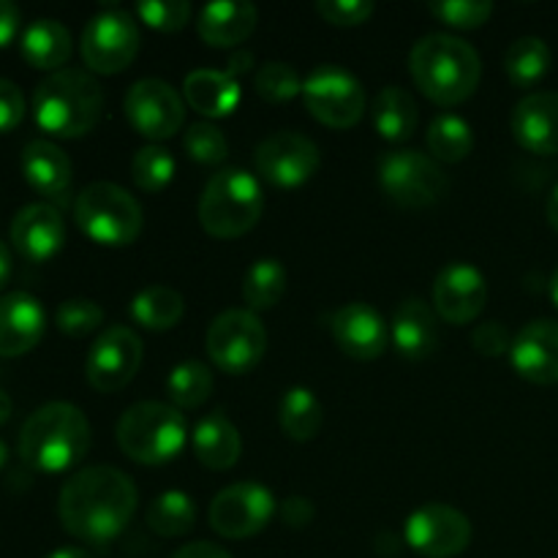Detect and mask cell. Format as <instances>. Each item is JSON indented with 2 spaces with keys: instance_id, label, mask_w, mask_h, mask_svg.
I'll list each match as a JSON object with an SVG mask.
<instances>
[{
  "instance_id": "cell-1",
  "label": "cell",
  "mask_w": 558,
  "mask_h": 558,
  "mask_svg": "<svg viewBox=\"0 0 558 558\" xmlns=\"http://www.w3.org/2000/svg\"><path fill=\"white\" fill-rule=\"evenodd\" d=\"M136 485L114 466H87L63 485L58 515L71 537L107 545L125 532L136 512Z\"/></svg>"
},
{
  "instance_id": "cell-2",
  "label": "cell",
  "mask_w": 558,
  "mask_h": 558,
  "mask_svg": "<svg viewBox=\"0 0 558 558\" xmlns=\"http://www.w3.org/2000/svg\"><path fill=\"white\" fill-rule=\"evenodd\" d=\"M412 80L439 107H456L472 98L483 76L477 49L450 33H430L409 54Z\"/></svg>"
},
{
  "instance_id": "cell-3",
  "label": "cell",
  "mask_w": 558,
  "mask_h": 558,
  "mask_svg": "<svg viewBox=\"0 0 558 558\" xmlns=\"http://www.w3.org/2000/svg\"><path fill=\"white\" fill-rule=\"evenodd\" d=\"M87 450H90V423L74 403H44L22 425L20 456L36 472H69L87 456Z\"/></svg>"
},
{
  "instance_id": "cell-4",
  "label": "cell",
  "mask_w": 558,
  "mask_h": 558,
  "mask_svg": "<svg viewBox=\"0 0 558 558\" xmlns=\"http://www.w3.org/2000/svg\"><path fill=\"white\" fill-rule=\"evenodd\" d=\"M104 114V90L93 74L82 69H60L38 82L33 93V118L38 129L58 140H80L90 134Z\"/></svg>"
},
{
  "instance_id": "cell-5",
  "label": "cell",
  "mask_w": 558,
  "mask_h": 558,
  "mask_svg": "<svg viewBox=\"0 0 558 558\" xmlns=\"http://www.w3.org/2000/svg\"><path fill=\"white\" fill-rule=\"evenodd\" d=\"M265 196L259 180L238 167L221 169L205 185L199 199V221L207 234L234 240L248 234L259 223Z\"/></svg>"
},
{
  "instance_id": "cell-6",
  "label": "cell",
  "mask_w": 558,
  "mask_h": 558,
  "mask_svg": "<svg viewBox=\"0 0 558 558\" xmlns=\"http://www.w3.org/2000/svg\"><path fill=\"white\" fill-rule=\"evenodd\" d=\"M189 439V423L180 409L158 401H142L125 409L118 423V445L142 466H161L180 456Z\"/></svg>"
},
{
  "instance_id": "cell-7",
  "label": "cell",
  "mask_w": 558,
  "mask_h": 558,
  "mask_svg": "<svg viewBox=\"0 0 558 558\" xmlns=\"http://www.w3.org/2000/svg\"><path fill=\"white\" fill-rule=\"evenodd\" d=\"M76 227L98 245L120 248L131 245L142 234L145 227V213L142 205L118 183L98 180L90 183L74 205Z\"/></svg>"
},
{
  "instance_id": "cell-8",
  "label": "cell",
  "mask_w": 558,
  "mask_h": 558,
  "mask_svg": "<svg viewBox=\"0 0 558 558\" xmlns=\"http://www.w3.org/2000/svg\"><path fill=\"white\" fill-rule=\"evenodd\" d=\"M379 183L385 194L407 210H423L447 194L445 169L417 150L387 153L379 161Z\"/></svg>"
},
{
  "instance_id": "cell-9",
  "label": "cell",
  "mask_w": 558,
  "mask_h": 558,
  "mask_svg": "<svg viewBox=\"0 0 558 558\" xmlns=\"http://www.w3.org/2000/svg\"><path fill=\"white\" fill-rule=\"evenodd\" d=\"M267 332L254 311L229 308L207 330V354L223 374H248L262 363Z\"/></svg>"
},
{
  "instance_id": "cell-10",
  "label": "cell",
  "mask_w": 558,
  "mask_h": 558,
  "mask_svg": "<svg viewBox=\"0 0 558 558\" xmlns=\"http://www.w3.org/2000/svg\"><path fill=\"white\" fill-rule=\"evenodd\" d=\"M308 112L330 129H352L365 114V90L357 76L341 65H316L303 82Z\"/></svg>"
},
{
  "instance_id": "cell-11",
  "label": "cell",
  "mask_w": 558,
  "mask_h": 558,
  "mask_svg": "<svg viewBox=\"0 0 558 558\" xmlns=\"http://www.w3.org/2000/svg\"><path fill=\"white\" fill-rule=\"evenodd\" d=\"M82 58L96 74H120L140 52V27L129 11L109 9L93 16L82 31Z\"/></svg>"
},
{
  "instance_id": "cell-12",
  "label": "cell",
  "mask_w": 558,
  "mask_h": 558,
  "mask_svg": "<svg viewBox=\"0 0 558 558\" xmlns=\"http://www.w3.org/2000/svg\"><path fill=\"white\" fill-rule=\"evenodd\" d=\"M142 357H145V347L131 327H107L87 352L85 376L93 390L118 392L134 379Z\"/></svg>"
},
{
  "instance_id": "cell-13",
  "label": "cell",
  "mask_w": 558,
  "mask_h": 558,
  "mask_svg": "<svg viewBox=\"0 0 558 558\" xmlns=\"http://www.w3.org/2000/svg\"><path fill=\"white\" fill-rule=\"evenodd\" d=\"M276 496L259 483H238L223 488L210 505V526L227 539H248L276 515Z\"/></svg>"
},
{
  "instance_id": "cell-14",
  "label": "cell",
  "mask_w": 558,
  "mask_h": 558,
  "mask_svg": "<svg viewBox=\"0 0 558 558\" xmlns=\"http://www.w3.org/2000/svg\"><path fill=\"white\" fill-rule=\"evenodd\" d=\"M256 169L262 180L276 189H298L308 183L319 169L322 156L314 140L298 131H276L256 147Z\"/></svg>"
},
{
  "instance_id": "cell-15",
  "label": "cell",
  "mask_w": 558,
  "mask_h": 558,
  "mask_svg": "<svg viewBox=\"0 0 558 558\" xmlns=\"http://www.w3.org/2000/svg\"><path fill=\"white\" fill-rule=\"evenodd\" d=\"M125 118L145 140L163 142L185 123V101L169 82L140 80L125 93Z\"/></svg>"
},
{
  "instance_id": "cell-16",
  "label": "cell",
  "mask_w": 558,
  "mask_h": 558,
  "mask_svg": "<svg viewBox=\"0 0 558 558\" xmlns=\"http://www.w3.org/2000/svg\"><path fill=\"white\" fill-rule=\"evenodd\" d=\"M472 543V523L450 505H425L407 518V545L425 558H456Z\"/></svg>"
},
{
  "instance_id": "cell-17",
  "label": "cell",
  "mask_w": 558,
  "mask_h": 558,
  "mask_svg": "<svg viewBox=\"0 0 558 558\" xmlns=\"http://www.w3.org/2000/svg\"><path fill=\"white\" fill-rule=\"evenodd\" d=\"M488 303V283L477 267L452 262L436 276L434 311L450 325H469Z\"/></svg>"
},
{
  "instance_id": "cell-18",
  "label": "cell",
  "mask_w": 558,
  "mask_h": 558,
  "mask_svg": "<svg viewBox=\"0 0 558 558\" xmlns=\"http://www.w3.org/2000/svg\"><path fill=\"white\" fill-rule=\"evenodd\" d=\"M332 338L347 357L368 363L385 354L390 343V327L385 316L368 303H349L332 314L330 319Z\"/></svg>"
},
{
  "instance_id": "cell-19",
  "label": "cell",
  "mask_w": 558,
  "mask_h": 558,
  "mask_svg": "<svg viewBox=\"0 0 558 558\" xmlns=\"http://www.w3.org/2000/svg\"><path fill=\"white\" fill-rule=\"evenodd\" d=\"M251 54L238 52L229 63L227 71L216 69H196L185 76L183 96L194 112L205 118H227L240 104V80L238 74L248 71Z\"/></svg>"
},
{
  "instance_id": "cell-20",
  "label": "cell",
  "mask_w": 558,
  "mask_h": 558,
  "mask_svg": "<svg viewBox=\"0 0 558 558\" xmlns=\"http://www.w3.org/2000/svg\"><path fill=\"white\" fill-rule=\"evenodd\" d=\"M512 368L532 385H558V322H529L510 349Z\"/></svg>"
},
{
  "instance_id": "cell-21",
  "label": "cell",
  "mask_w": 558,
  "mask_h": 558,
  "mask_svg": "<svg viewBox=\"0 0 558 558\" xmlns=\"http://www.w3.org/2000/svg\"><path fill=\"white\" fill-rule=\"evenodd\" d=\"M11 243L27 262L52 259L65 243V223L58 207L47 202L22 207L11 221Z\"/></svg>"
},
{
  "instance_id": "cell-22",
  "label": "cell",
  "mask_w": 558,
  "mask_h": 558,
  "mask_svg": "<svg viewBox=\"0 0 558 558\" xmlns=\"http://www.w3.org/2000/svg\"><path fill=\"white\" fill-rule=\"evenodd\" d=\"M512 136L537 156H558V93H532L512 112Z\"/></svg>"
},
{
  "instance_id": "cell-23",
  "label": "cell",
  "mask_w": 558,
  "mask_h": 558,
  "mask_svg": "<svg viewBox=\"0 0 558 558\" xmlns=\"http://www.w3.org/2000/svg\"><path fill=\"white\" fill-rule=\"evenodd\" d=\"M44 316L41 303L27 292H9L0 298V357H22L41 341Z\"/></svg>"
},
{
  "instance_id": "cell-24",
  "label": "cell",
  "mask_w": 558,
  "mask_h": 558,
  "mask_svg": "<svg viewBox=\"0 0 558 558\" xmlns=\"http://www.w3.org/2000/svg\"><path fill=\"white\" fill-rule=\"evenodd\" d=\"M22 174H25L33 191L58 202V205H65L74 172H71L69 156L54 142H27L25 150H22Z\"/></svg>"
},
{
  "instance_id": "cell-25",
  "label": "cell",
  "mask_w": 558,
  "mask_h": 558,
  "mask_svg": "<svg viewBox=\"0 0 558 558\" xmlns=\"http://www.w3.org/2000/svg\"><path fill=\"white\" fill-rule=\"evenodd\" d=\"M256 22H259V11H256L254 3H245V0H221V3H210L199 11V16H196V33L210 47L229 49L248 41L251 33L256 31Z\"/></svg>"
},
{
  "instance_id": "cell-26",
  "label": "cell",
  "mask_w": 558,
  "mask_h": 558,
  "mask_svg": "<svg viewBox=\"0 0 558 558\" xmlns=\"http://www.w3.org/2000/svg\"><path fill=\"white\" fill-rule=\"evenodd\" d=\"M392 347L407 360H425L434 354L439 343V330H436V316L425 300L409 298L392 314L390 325Z\"/></svg>"
},
{
  "instance_id": "cell-27",
  "label": "cell",
  "mask_w": 558,
  "mask_h": 558,
  "mask_svg": "<svg viewBox=\"0 0 558 558\" xmlns=\"http://www.w3.org/2000/svg\"><path fill=\"white\" fill-rule=\"evenodd\" d=\"M243 439L240 430L221 412L207 414L194 428V456L213 472H227L240 461Z\"/></svg>"
},
{
  "instance_id": "cell-28",
  "label": "cell",
  "mask_w": 558,
  "mask_h": 558,
  "mask_svg": "<svg viewBox=\"0 0 558 558\" xmlns=\"http://www.w3.org/2000/svg\"><path fill=\"white\" fill-rule=\"evenodd\" d=\"M22 58L41 71H60L71 58V33L58 20H36L22 33Z\"/></svg>"
},
{
  "instance_id": "cell-29",
  "label": "cell",
  "mask_w": 558,
  "mask_h": 558,
  "mask_svg": "<svg viewBox=\"0 0 558 558\" xmlns=\"http://www.w3.org/2000/svg\"><path fill=\"white\" fill-rule=\"evenodd\" d=\"M371 120L381 140L407 142L417 129V101L412 98V93L398 85L381 87L371 104Z\"/></svg>"
},
{
  "instance_id": "cell-30",
  "label": "cell",
  "mask_w": 558,
  "mask_h": 558,
  "mask_svg": "<svg viewBox=\"0 0 558 558\" xmlns=\"http://www.w3.org/2000/svg\"><path fill=\"white\" fill-rule=\"evenodd\" d=\"M278 423L292 441H311L322 430L325 409L308 387H289L278 403Z\"/></svg>"
},
{
  "instance_id": "cell-31",
  "label": "cell",
  "mask_w": 558,
  "mask_h": 558,
  "mask_svg": "<svg viewBox=\"0 0 558 558\" xmlns=\"http://www.w3.org/2000/svg\"><path fill=\"white\" fill-rule=\"evenodd\" d=\"M183 294L172 287H163V283H156V287H147L131 300V316L140 327L153 332L172 330L180 319H183Z\"/></svg>"
},
{
  "instance_id": "cell-32",
  "label": "cell",
  "mask_w": 558,
  "mask_h": 558,
  "mask_svg": "<svg viewBox=\"0 0 558 558\" xmlns=\"http://www.w3.org/2000/svg\"><path fill=\"white\" fill-rule=\"evenodd\" d=\"M287 292V267L272 256L256 259L243 278V300L251 311L276 308Z\"/></svg>"
},
{
  "instance_id": "cell-33",
  "label": "cell",
  "mask_w": 558,
  "mask_h": 558,
  "mask_svg": "<svg viewBox=\"0 0 558 558\" xmlns=\"http://www.w3.org/2000/svg\"><path fill=\"white\" fill-rule=\"evenodd\" d=\"M505 71L515 87H532L550 71V49L543 38L523 36L507 49Z\"/></svg>"
},
{
  "instance_id": "cell-34",
  "label": "cell",
  "mask_w": 558,
  "mask_h": 558,
  "mask_svg": "<svg viewBox=\"0 0 558 558\" xmlns=\"http://www.w3.org/2000/svg\"><path fill=\"white\" fill-rule=\"evenodd\" d=\"M145 521L158 537H183L194 529L196 505L183 490H167V494L156 496Z\"/></svg>"
},
{
  "instance_id": "cell-35",
  "label": "cell",
  "mask_w": 558,
  "mask_h": 558,
  "mask_svg": "<svg viewBox=\"0 0 558 558\" xmlns=\"http://www.w3.org/2000/svg\"><path fill=\"white\" fill-rule=\"evenodd\" d=\"M472 125L458 114H439L428 129V150L434 161L461 163L472 153Z\"/></svg>"
},
{
  "instance_id": "cell-36",
  "label": "cell",
  "mask_w": 558,
  "mask_h": 558,
  "mask_svg": "<svg viewBox=\"0 0 558 558\" xmlns=\"http://www.w3.org/2000/svg\"><path fill=\"white\" fill-rule=\"evenodd\" d=\"M167 392L174 409H199L213 392V371L199 360H185L169 374Z\"/></svg>"
},
{
  "instance_id": "cell-37",
  "label": "cell",
  "mask_w": 558,
  "mask_h": 558,
  "mask_svg": "<svg viewBox=\"0 0 558 558\" xmlns=\"http://www.w3.org/2000/svg\"><path fill=\"white\" fill-rule=\"evenodd\" d=\"M131 178L147 194H158L174 180V158L167 147L145 145L131 158Z\"/></svg>"
},
{
  "instance_id": "cell-38",
  "label": "cell",
  "mask_w": 558,
  "mask_h": 558,
  "mask_svg": "<svg viewBox=\"0 0 558 558\" xmlns=\"http://www.w3.org/2000/svg\"><path fill=\"white\" fill-rule=\"evenodd\" d=\"M104 322V311L96 300L74 298L65 300V303L58 305L54 311V325L63 336L69 338H85L90 332H96Z\"/></svg>"
},
{
  "instance_id": "cell-39",
  "label": "cell",
  "mask_w": 558,
  "mask_h": 558,
  "mask_svg": "<svg viewBox=\"0 0 558 558\" xmlns=\"http://www.w3.org/2000/svg\"><path fill=\"white\" fill-rule=\"evenodd\" d=\"M256 93L270 104H287L303 93V80L289 63H265L256 74Z\"/></svg>"
},
{
  "instance_id": "cell-40",
  "label": "cell",
  "mask_w": 558,
  "mask_h": 558,
  "mask_svg": "<svg viewBox=\"0 0 558 558\" xmlns=\"http://www.w3.org/2000/svg\"><path fill=\"white\" fill-rule=\"evenodd\" d=\"M185 153L194 158L196 163H205V167H216L223 163L229 156V142L223 136V131L213 123H194L185 131Z\"/></svg>"
},
{
  "instance_id": "cell-41",
  "label": "cell",
  "mask_w": 558,
  "mask_h": 558,
  "mask_svg": "<svg viewBox=\"0 0 558 558\" xmlns=\"http://www.w3.org/2000/svg\"><path fill=\"white\" fill-rule=\"evenodd\" d=\"M428 11L445 25L458 27V31H474L490 20L494 3L488 0H439V3H430Z\"/></svg>"
},
{
  "instance_id": "cell-42",
  "label": "cell",
  "mask_w": 558,
  "mask_h": 558,
  "mask_svg": "<svg viewBox=\"0 0 558 558\" xmlns=\"http://www.w3.org/2000/svg\"><path fill=\"white\" fill-rule=\"evenodd\" d=\"M136 14L153 31L178 33L189 25L191 3L185 0H142L136 3Z\"/></svg>"
},
{
  "instance_id": "cell-43",
  "label": "cell",
  "mask_w": 558,
  "mask_h": 558,
  "mask_svg": "<svg viewBox=\"0 0 558 558\" xmlns=\"http://www.w3.org/2000/svg\"><path fill=\"white\" fill-rule=\"evenodd\" d=\"M316 11H319V16H325L330 25L354 27L371 20L374 3H371V0H319V3H316Z\"/></svg>"
},
{
  "instance_id": "cell-44",
  "label": "cell",
  "mask_w": 558,
  "mask_h": 558,
  "mask_svg": "<svg viewBox=\"0 0 558 558\" xmlns=\"http://www.w3.org/2000/svg\"><path fill=\"white\" fill-rule=\"evenodd\" d=\"M472 347L483 357H501V354H507L512 349V338L505 325H499V322H485V325H480L472 332Z\"/></svg>"
},
{
  "instance_id": "cell-45",
  "label": "cell",
  "mask_w": 558,
  "mask_h": 558,
  "mask_svg": "<svg viewBox=\"0 0 558 558\" xmlns=\"http://www.w3.org/2000/svg\"><path fill=\"white\" fill-rule=\"evenodd\" d=\"M25 118V96L11 80L0 76V134L14 131Z\"/></svg>"
},
{
  "instance_id": "cell-46",
  "label": "cell",
  "mask_w": 558,
  "mask_h": 558,
  "mask_svg": "<svg viewBox=\"0 0 558 558\" xmlns=\"http://www.w3.org/2000/svg\"><path fill=\"white\" fill-rule=\"evenodd\" d=\"M314 515V505H311V499H305V496H289V499L281 501V518L289 529L311 526Z\"/></svg>"
},
{
  "instance_id": "cell-47",
  "label": "cell",
  "mask_w": 558,
  "mask_h": 558,
  "mask_svg": "<svg viewBox=\"0 0 558 558\" xmlns=\"http://www.w3.org/2000/svg\"><path fill=\"white\" fill-rule=\"evenodd\" d=\"M20 31V9L9 0H0V47H9Z\"/></svg>"
},
{
  "instance_id": "cell-48",
  "label": "cell",
  "mask_w": 558,
  "mask_h": 558,
  "mask_svg": "<svg viewBox=\"0 0 558 558\" xmlns=\"http://www.w3.org/2000/svg\"><path fill=\"white\" fill-rule=\"evenodd\" d=\"M172 558H232L223 548L213 543H191L183 545Z\"/></svg>"
},
{
  "instance_id": "cell-49",
  "label": "cell",
  "mask_w": 558,
  "mask_h": 558,
  "mask_svg": "<svg viewBox=\"0 0 558 558\" xmlns=\"http://www.w3.org/2000/svg\"><path fill=\"white\" fill-rule=\"evenodd\" d=\"M11 270H14V259H11L9 245H5L3 240H0V289H3L5 283H9Z\"/></svg>"
},
{
  "instance_id": "cell-50",
  "label": "cell",
  "mask_w": 558,
  "mask_h": 558,
  "mask_svg": "<svg viewBox=\"0 0 558 558\" xmlns=\"http://www.w3.org/2000/svg\"><path fill=\"white\" fill-rule=\"evenodd\" d=\"M44 558H93L85 548H58Z\"/></svg>"
},
{
  "instance_id": "cell-51",
  "label": "cell",
  "mask_w": 558,
  "mask_h": 558,
  "mask_svg": "<svg viewBox=\"0 0 558 558\" xmlns=\"http://www.w3.org/2000/svg\"><path fill=\"white\" fill-rule=\"evenodd\" d=\"M548 221H550V227L558 232V185L550 191V196H548Z\"/></svg>"
},
{
  "instance_id": "cell-52",
  "label": "cell",
  "mask_w": 558,
  "mask_h": 558,
  "mask_svg": "<svg viewBox=\"0 0 558 558\" xmlns=\"http://www.w3.org/2000/svg\"><path fill=\"white\" fill-rule=\"evenodd\" d=\"M11 417V398L0 390V425Z\"/></svg>"
},
{
  "instance_id": "cell-53",
  "label": "cell",
  "mask_w": 558,
  "mask_h": 558,
  "mask_svg": "<svg viewBox=\"0 0 558 558\" xmlns=\"http://www.w3.org/2000/svg\"><path fill=\"white\" fill-rule=\"evenodd\" d=\"M550 300H554L558 308V270L554 272V278H550Z\"/></svg>"
},
{
  "instance_id": "cell-54",
  "label": "cell",
  "mask_w": 558,
  "mask_h": 558,
  "mask_svg": "<svg viewBox=\"0 0 558 558\" xmlns=\"http://www.w3.org/2000/svg\"><path fill=\"white\" fill-rule=\"evenodd\" d=\"M5 458H9V450H5V445H3V441H0V469H3Z\"/></svg>"
}]
</instances>
